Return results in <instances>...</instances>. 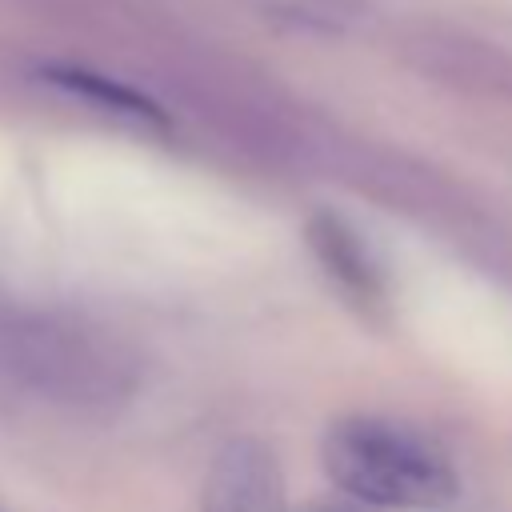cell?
Masks as SVG:
<instances>
[{
  "label": "cell",
  "instance_id": "cell-3",
  "mask_svg": "<svg viewBox=\"0 0 512 512\" xmlns=\"http://www.w3.org/2000/svg\"><path fill=\"white\" fill-rule=\"evenodd\" d=\"M44 80L84 104H96L112 116H128V120H144V124H160L164 112L136 88L112 80V76H100V72H88V68H76V64H48L44 68Z\"/></svg>",
  "mask_w": 512,
  "mask_h": 512
},
{
  "label": "cell",
  "instance_id": "cell-4",
  "mask_svg": "<svg viewBox=\"0 0 512 512\" xmlns=\"http://www.w3.org/2000/svg\"><path fill=\"white\" fill-rule=\"evenodd\" d=\"M312 244H316L320 260H324L352 292H360V296H376V292H380L376 264H372V256L360 248V240H356L352 228H344V224L332 220V216H316V220H312Z\"/></svg>",
  "mask_w": 512,
  "mask_h": 512
},
{
  "label": "cell",
  "instance_id": "cell-1",
  "mask_svg": "<svg viewBox=\"0 0 512 512\" xmlns=\"http://www.w3.org/2000/svg\"><path fill=\"white\" fill-rule=\"evenodd\" d=\"M324 464L332 480L372 508H444L456 496V472L424 436L352 416L324 440Z\"/></svg>",
  "mask_w": 512,
  "mask_h": 512
},
{
  "label": "cell",
  "instance_id": "cell-5",
  "mask_svg": "<svg viewBox=\"0 0 512 512\" xmlns=\"http://www.w3.org/2000/svg\"><path fill=\"white\" fill-rule=\"evenodd\" d=\"M208 512H280L276 500H236V504H216Z\"/></svg>",
  "mask_w": 512,
  "mask_h": 512
},
{
  "label": "cell",
  "instance_id": "cell-2",
  "mask_svg": "<svg viewBox=\"0 0 512 512\" xmlns=\"http://www.w3.org/2000/svg\"><path fill=\"white\" fill-rule=\"evenodd\" d=\"M0 360L44 396L96 400L120 384L108 348L48 316H0Z\"/></svg>",
  "mask_w": 512,
  "mask_h": 512
}]
</instances>
